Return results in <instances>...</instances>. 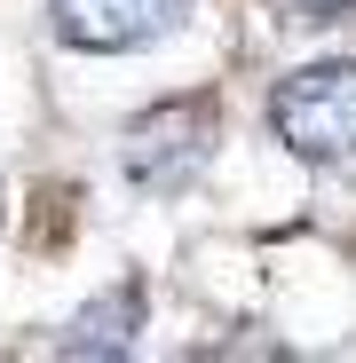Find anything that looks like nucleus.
<instances>
[{
	"mask_svg": "<svg viewBox=\"0 0 356 363\" xmlns=\"http://www.w3.org/2000/svg\"><path fill=\"white\" fill-rule=\"evenodd\" d=\"M214 143V118L206 103H174V111H151L143 127L127 135V174L151 182V190H166V182H183Z\"/></svg>",
	"mask_w": 356,
	"mask_h": 363,
	"instance_id": "3",
	"label": "nucleus"
},
{
	"mask_svg": "<svg viewBox=\"0 0 356 363\" xmlns=\"http://www.w3.org/2000/svg\"><path fill=\"white\" fill-rule=\"evenodd\" d=\"M190 0H55V40L87 55H127L183 24Z\"/></svg>",
	"mask_w": 356,
	"mask_h": 363,
	"instance_id": "2",
	"label": "nucleus"
},
{
	"mask_svg": "<svg viewBox=\"0 0 356 363\" xmlns=\"http://www.w3.org/2000/svg\"><path fill=\"white\" fill-rule=\"evenodd\" d=\"M285 9H293V16H309V24H333L340 9H356V0H285Z\"/></svg>",
	"mask_w": 356,
	"mask_h": 363,
	"instance_id": "4",
	"label": "nucleus"
},
{
	"mask_svg": "<svg viewBox=\"0 0 356 363\" xmlns=\"http://www.w3.org/2000/svg\"><path fill=\"white\" fill-rule=\"evenodd\" d=\"M269 127L293 158L333 166L356 150V55H325V64H301L277 95H269Z\"/></svg>",
	"mask_w": 356,
	"mask_h": 363,
	"instance_id": "1",
	"label": "nucleus"
}]
</instances>
